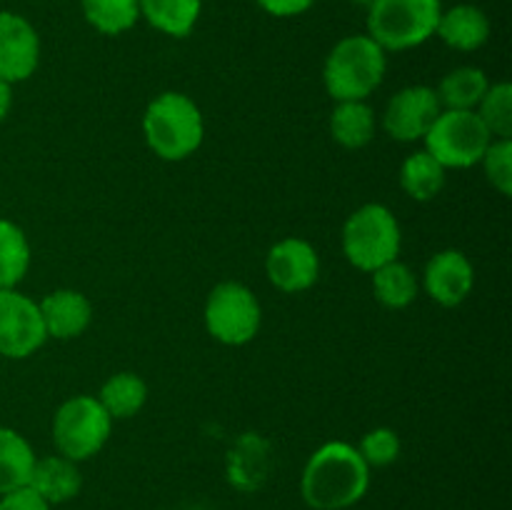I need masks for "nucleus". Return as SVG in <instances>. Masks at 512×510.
<instances>
[{
  "mask_svg": "<svg viewBox=\"0 0 512 510\" xmlns=\"http://www.w3.org/2000/svg\"><path fill=\"white\" fill-rule=\"evenodd\" d=\"M368 488V463L345 440L320 445L300 475V495L313 510H348L365 498Z\"/></svg>",
  "mask_w": 512,
  "mask_h": 510,
  "instance_id": "nucleus-1",
  "label": "nucleus"
},
{
  "mask_svg": "<svg viewBox=\"0 0 512 510\" xmlns=\"http://www.w3.org/2000/svg\"><path fill=\"white\" fill-rule=\"evenodd\" d=\"M143 135L148 148L168 163L195 155L205 138V120L198 103L178 90L153 98L143 115Z\"/></svg>",
  "mask_w": 512,
  "mask_h": 510,
  "instance_id": "nucleus-2",
  "label": "nucleus"
},
{
  "mask_svg": "<svg viewBox=\"0 0 512 510\" xmlns=\"http://www.w3.org/2000/svg\"><path fill=\"white\" fill-rule=\"evenodd\" d=\"M388 70V53L368 33L345 35L333 45L323 65V83L335 103L368 100Z\"/></svg>",
  "mask_w": 512,
  "mask_h": 510,
  "instance_id": "nucleus-3",
  "label": "nucleus"
},
{
  "mask_svg": "<svg viewBox=\"0 0 512 510\" xmlns=\"http://www.w3.org/2000/svg\"><path fill=\"white\" fill-rule=\"evenodd\" d=\"M340 243L345 260L353 268L373 273L380 265L398 260L403 250V230L388 205L365 203L348 215Z\"/></svg>",
  "mask_w": 512,
  "mask_h": 510,
  "instance_id": "nucleus-4",
  "label": "nucleus"
},
{
  "mask_svg": "<svg viewBox=\"0 0 512 510\" xmlns=\"http://www.w3.org/2000/svg\"><path fill=\"white\" fill-rule=\"evenodd\" d=\"M440 13V0H375L368 8V35L385 53L413 50L433 38Z\"/></svg>",
  "mask_w": 512,
  "mask_h": 510,
  "instance_id": "nucleus-5",
  "label": "nucleus"
},
{
  "mask_svg": "<svg viewBox=\"0 0 512 510\" xmlns=\"http://www.w3.org/2000/svg\"><path fill=\"white\" fill-rule=\"evenodd\" d=\"M113 433V418L93 395H73L53 415V443L73 463L95 458Z\"/></svg>",
  "mask_w": 512,
  "mask_h": 510,
  "instance_id": "nucleus-6",
  "label": "nucleus"
},
{
  "mask_svg": "<svg viewBox=\"0 0 512 510\" xmlns=\"http://www.w3.org/2000/svg\"><path fill=\"white\" fill-rule=\"evenodd\" d=\"M205 330L223 345H248L263 325V308L248 285L225 280L210 290L203 310Z\"/></svg>",
  "mask_w": 512,
  "mask_h": 510,
  "instance_id": "nucleus-7",
  "label": "nucleus"
},
{
  "mask_svg": "<svg viewBox=\"0 0 512 510\" xmlns=\"http://www.w3.org/2000/svg\"><path fill=\"white\" fill-rule=\"evenodd\" d=\"M493 140L475 110H443L425 133L423 143L443 168L465 170L483 160Z\"/></svg>",
  "mask_w": 512,
  "mask_h": 510,
  "instance_id": "nucleus-8",
  "label": "nucleus"
},
{
  "mask_svg": "<svg viewBox=\"0 0 512 510\" xmlns=\"http://www.w3.org/2000/svg\"><path fill=\"white\" fill-rule=\"evenodd\" d=\"M48 340L33 298L15 288H0V355L10 360L30 358Z\"/></svg>",
  "mask_w": 512,
  "mask_h": 510,
  "instance_id": "nucleus-9",
  "label": "nucleus"
},
{
  "mask_svg": "<svg viewBox=\"0 0 512 510\" xmlns=\"http://www.w3.org/2000/svg\"><path fill=\"white\" fill-rule=\"evenodd\" d=\"M443 113L438 93L430 85H408L390 98L383 115L385 133L400 143L423 140L435 118Z\"/></svg>",
  "mask_w": 512,
  "mask_h": 510,
  "instance_id": "nucleus-10",
  "label": "nucleus"
},
{
  "mask_svg": "<svg viewBox=\"0 0 512 510\" xmlns=\"http://www.w3.org/2000/svg\"><path fill=\"white\" fill-rule=\"evenodd\" d=\"M40 65V35L13 10H0V80L15 85L33 78Z\"/></svg>",
  "mask_w": 512,
  "mask_h": 510,
  "instance_id": "nucleus-11",
  "label": "nucleus"
},
{
  "mask_svg": "<svg viewBox=\"0 0 512 510\" xmlns=\"http://www.w3.org/2000/svg\"><path fill=\"white\" fill-rule=\"evenodd\" d=\"M268 280L283 293H303L320 278V255L305 238H283L268 250L265 258Z\"/></svg>",
  "mask_w": 512,
  "mask_h": 510,
  "instance_id": "nucleus-12",
  "label": "nucleus"
},
{
  "mask_svg": "<svg viewBox=\"0 0 512 510\" xmlns=\"http://www.w3.org/2000/svg\"><path fill=\"white\" fill-rule=\"evenodd\" d=\"M423 288L443 308H458L475 288V268L463 250H440L428 260Z\"/></svg>",
  "mask_w": 512,
  "mask_h": 510,
  "instance_id": "nucleus-13",
  "label": "nucleus"
},
{
  "mask_svg": "<svg viewBox=\"0 0 512 510\" xmlns=\"http://www.w3.org/2000/svg\"><path fill=\"white\" fill-rule=\"evenodd\" d=\"M40 318L48 338L73 340L80 338L93 323V305L88 295L73 288H58L38 303Z\"/></svg>",
  "mask_w": 512,
  "mask_h": 510,
  "instance_id": "nucleus-14",
  "label": "nucleus"
},
{
  "mask_svg": "<svg viewBox=\"0 0 512 510\" xmlns=\"http://www.w3.org/2000/svg\"><path fill=\"white\" fill-rule=\"evenodd\" d=\"M435 35L448 48L460 50V53H473L490 40V18L478 5L458 3L448 10L443 8Z\"/></svg>",
  "mask_w": 512,
  "mask_h": 510,
  "instance_id": "nucleus-15",
  "label": "nucleus"
},
{
  "mask_svg": "<svg viewBox=\"0 0 512 510\" xmlns=\"http://www.w3.org/2000/svg\"><path fill=\"white\" fill-rule=\"evenodd\" d=\"M28 485L53 508V505H63L78 498L80 488H83V475H80L78 463L63 458L60 453L43 455V458H35Z\"/></svg>",
  "mask_w": 512,
  "mask_h": 510,
  "instance_id": "nucleus-16",
  "label": "nucleus"
},
{
  "mask_svg": "<svg viewBox=\"0 0 512 510\" xmlns=\"http://www.w3.org/2000/svg\"><path fill=\"white\" fill-rule=\"evenodd\" d=\"M203 13V0H140V18L170 38H188Z\"/></svg>",
  "mask_w": 512,
  "mask_h": 510,
  "instance_id": "nucleus-17",
  "label": "nucleus"
},
{
  "mask_svg": "<svg viewBox=\"0 0 512 510\" xmlns=\"http://www.w3.org/2000/svg\"><path fill=\"white\" fill-rule=\"evenodd\" d=\"M330 135L348 150H360L375 138V110L365 100H343L330 113Z\"/></svg>",
  "mask_w": 512,
  "mask_h": 510,
  "instance_id": "nucleus-18",
  "label": "nucleus"
},
{
  "mask_svg": "<svg viewBox=\"0 0 512 510\" xmlns=\"http://www.w3.org/2000/svg\"><path fill=\"white\" fill-rule=\"evenodd\" d=\"M98 403L113 420L135 418L148 403V385L138 373L123 370L105 380L98 393Z\"/></svg>",
  "mask_w": 512,
  "mask_h": 510,
  "instance_id": "nucleus-19",
  "label": "nucleus"
},
{
  "mask_svg": "<svg viewBox=\"0 0 512 510\" xmlns=\"http://www.w3.org/2000/svg\"><path fill=\"white\" fill-rule=\"evenodd\" d=\"M35 458L33 445L18 430L0 425V495L28 485Z\"/></svg>",
  "mask_w": 512,
  "mask_h": 510,
  "instance_id": "nucleus-20",
  "label": "nucleus"
},
{
  "mask_svg": "<svg viewBox=\"0 0 512 510\" xmlns=\"http://www.w3.org/2000/svg\"><path fill=\"white\" fill-rule=\"evenodd\" d=\"M268 443L258 435H245L228 455V480L240 490H255L268 478Z\"/></svg>",
  "mask_w": 512,
  "mask_h": 510,
  "instance_id": "nucleus-21",
  "label": "nucleus"
},
{
  "mask_svg": "<svg viewBox=\"0 0 512 510\" xmlns=\"http://www.w3.org/2000/svg\"><path fill=\"white\" fill-rule=\"evenodd\" d=\"M445 170L428 150H415L400 165V188L418 203H428L445 188Z\"/></svg>",
  "mask_w": 512,
  "mask_h": 510,
  "instance_id": "nucleus-22",
  "label": "nucleus"
},
{
  "mask_svg": "<svg viewBox=\"0 0 512 510\" xmlns=\"http://www.w3.org/2000/svg\"><path fill=\"white\" fill-rule=\"evenodd\" d=\"M488 88L490 80L485 75V70L473 68V65H463V68L450 70L440 80L435 93H438L443 110H475L480 100H483V95L488 93Z\"/></svg>",
  "mask_w": 512,
  "mask_h": 510,
  "instance_id": "nucleus-23",
  "label": "nucleus"
},
{
  "mask_svg": "<svg viewBox=\"0 0 512 510\" xmlns=\"http://www.w3.org/2000/svg\"><path fill=\"white\" fill-rule=\"evenodd\" d=\"M370 275H373V295L383 308L403 310L418 298V275L400 260L380 265Z\"/></svg>",
  "mask_w": 512,
  "mask_h": 510,
  "instance_id": "nucleus-24",
  "label": "nucleus"
},
{
  "mask_svg": "<svg viewBox=\"0 0 512 510\" xmlns=\"http://www.w3.org/2000/svg\"><path fill=\"white\" fill-rule=\"evenodd\" d=\"M30 253L28 235L13 220L0 218V288H18L20 280L28 275Z\"/></svg>",
  "mask_w": 512,
  "mask_h": 510,
  "instance_id": "nucleus-25",
  "label": "nucleus"
},
{
  "mask_svg": "<svg viewBox=\"0 0 512 510\" xmlns=\"http://www.w3.org/2000/svg\"><path fill=\"white\" fill-rule=\"evenodd\" d=\"M83 18L103 35H123L140 20V0H80Z\"/></svg>",
  "mask_w": 512,
  "mask_h": 510,
  "instance_id": "nucleus-26",
  "label": "nucleus"
},
{
  "mask_svg": "<svg viewBox=\"0 0 512 510\" xmlns=\"http://www.w3.org/2000/svg\"><path fill=\"white\" fill-rule=\"evenodd\" d=\"M475 113L495 140H512V85L505 80L490 85Z\"/></svg>",
  "mask_w": 512,
  "mask_h": 510,
  "instance_id": "nucleus-27",
  "label": "nucleus"
},
{
  "mask_svg": "<svg viewBox=\"0 0 512 510\" xmlns=\"http://www.w3.org/2000/svg\"><path fill=\"white\" fill-rule=\"evenodd\" d=\"M355 448H358L360 458L368 463V468L373 470L393 465L400 458L403 443H400V435L393 428H373L363 435V440Z\"/></svg>",
  "mask_w": 512,
  "mask_h": 510,
  "instance_id": "nucleus-28",
  "label": "nucleus"
},
{
  "mask_svg": "<svg viewBox=\"0 0 512 510\" xmlns=\"http://www.w3.org/2000/svg\"><path fill=\"white\" fill-rule=\"evenodd\" d=\"M488 183L500 195H512V140H493L480 160Z\"/></svg>",
  "mask_w": 512,
  "mask_h": 510,
  "instance_id": "nucleus-29",
  "label": "nucleus"
},
{
  "mask_svg": "<svg viewBox=\"0 0 512 510\" xmlns=\"http://www.w3.org/2000/svg\"><path fill=\"white\" fill-rule=\"evenodd\" d=\"M0 510H53L30 485L0 495Z\"/></svg>",
  "mask_w": 512,
  "mask_h": 510,
  "instance_id": "nucleus-30",
  "label": "nucleus"
},
{
  "mask_svg": "<svg viewBox=\"0 0 512 510\" xmlns=\"http://www.w3.org/2000/svg\"><path fill=\"white\" fill-rule=\"evenodd\" d=\"M255 3L273 18H295V15L308 13L318 0H255Z\"/></svg>",
  "mask_w": 512,
  "mask_h": 510,
  "instance_id": "nucleus-31",
  "label": "nucleus"
},
{
  "mask_svg": "<svg viewBox=\"0 0 512 510\" xmlns=\"http://www.w3.org/2000/svg\"><path fill=\"white\" fill-rule=\"evenodd\" d=\"M10 108H13V85L0 80V123L8 118Z\"/></svg>",
  "mask_w": 512,
  "mask_h": 510,
  "instance_id": "nucleus-32",
  "label": "nucleus"
},
{
  "mask_svg": "<svg viewBox=\"0 0 512 510\" xmlns=\"http://www.w3.org/2000/svg\"><path fill=\"white\" fill-rule=\"evenodd\" d=\"M355 3H360V5H365V8H370V5H373L375 0H355Z\"/></svg>",
  "mask_w": 512,
  "mask_h": 510,
  "instance_id": "nucleus-33",
  "label": "nucleus"
}]
</instances>
